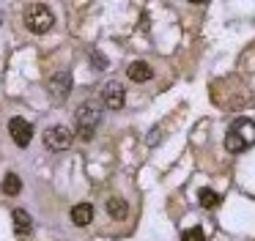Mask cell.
<instances>
[{"mask_svg":"<svg viewBox=\"0 0 255 241\" xmlns=\"http://www.w3.org/2000/svg\"><path fill=\"white\" fill-rule=\"evenodd\" d=\"M99 123H102V102L88 99V102L80 104L77 113H74V126H77V137H80V140H94Z\"/></svg>","mask_w":255,"mask_h":241,"instance_id":"obj_1","label":"cell"},{"mask_svg":"<svg viewBox=\"0 0 255 241\" xmlns=\"http://www.w3.org/2000/svg\"><path fill=\"white\" fill-rule=\"evenodd\" d=\"M255 145V123L250 118H236L225 131V148L231 153H244Z\"/></svg>","mask_w":255,"mask_h":241,"instance_id":"obj_2","label":"cell"},{"mask_svg":"<svg viewBox=\"0 0 255 241\" xmlns=\"http://www.w3.org/2000/svg\"><path fill=\"white\" fill-rule=\"evenodd\" d=\"M22 19H25V27H28L30 33H39V36L47 33V30H52V25H55V16H52L50 5H44V3L25 5Z\"/></svg>","mask_w":255,"mask_h":241,"instance_id":"obj_3","label":"cell"},{"mask_svg":"<svg viewBox=\"0 0 255 241\" xmlns=\"http://www.w3.org/2000/svg\"><path fill=\"white\" fill-rule=\"evenodd\" d=\"M41 140H44V148H47V151L61 153V151H69V148H72L74 134L66 129V126H50V129H44Z\"/></svg>","mask_w":255,"mask_h":241,"instance_id":"obj_4","label":"cell"},{"mask_svg":"<svg viewBox=\"0 0 255 241\" xmlns=\"http://www.w3.org/2000/svg\"><path fill=\"white\" fill-rule=\"evenodd\" d=\"M8 134L17 142V148H28L30 140H33V126H30V120H25L17 115V118L8 120Z\"/></svg>","mask_w":255,"mask_h":241,"instance_id":"obj_5","label":"cell"},{"mask_svg":"<svg viewBox=\"0 0 255 241\" xmlns=\"http://www.w3.org/2000/svg\"><path fill=\"white\" fill-rule=\"evenodd\" d=\"M47 91H50V96L55 99V102H66V96L72 93V74H69V71L52 74L50 82H47Z\"/></svg>","mask_w":255,"mask_h":241,"instance_id":"obj_6","label":"cell"},{"mask_svg":"<svg viewBox=\"0 0 255 241\" xmlns=\"http://www.w3.org/2000/svg\"><path fill=\"white\" fill-rule=\"evenodd\" d=\"M124 102H127V91H124V85L121 82H107L105 88H102V104H105L107 110H121L124 107Z\"/></svg>","mask_w":255,"mask_h":241,"instance_id":"obj_7","label":"cell"},{"mask_svg":"<svg viewBox=\"0 0 255 241\" xmlns=\"http://www.w3.org/2000/svg\"><path fill=\"white\" fill-rule=\"evenodd\" d=\"M69 217H72V222L77 225V228H88V225L94 222V206H91V203H77Z\"/></svg>","mask_w":255,"mask_h":241,"instance_id":"obj_8","label":"cell"},{"mask_svg":"<svg viewBox=\"0 0 255 241\" xmlns=\"http://www.w3.org/2000/svg\"><path fill=\"white\" fill-rule=\"evenodd\" d=\"M127 74H129V80H132V82H148L151 77H154V69H151L145 60H134V63H129Z\"/></svg>","mask_w":255,"mask_h":241,"instance_id":"obj_9","label":"cell"},{"mask_svg":"<svg viewBox=\"0 0 255 241\" xmlns=\"http://www.w3.org/2000/svg\"><path fill=\"white\" fill-rule=\"evenodd\" d=\"M11 219H14V230H17L19 236H28L30 230H33V219H30V214L25 211V208H14Z\"/></svg>","mask_w":255,"mask_h":241,"instance_id":"obj_10","label":"cell"},{"mask_svg":"<svg viewBox=\"0 0 255 241\" xmlns=\"http://www.w3.org/2000/svg\"><path fill=\"white\" fill-rule=\"evenodd\" d=\"M107 214H110L116 222H124L127 214H129V203L124 200V197H110V200H107Z\"/></svg>","mask_w":255,"mask_h":241,"instance_id":"obj_11","label":"cell"},{"mask_svg":"<svg viewBox=\"0 0 255 241\" xmlns=\"http://www.w3.org/2000/svg\"><path fill=\"white\" fill-rule=\"evenodd\" d=\"M3 195H8V197H17L19 192H22V178H19L17 173H6L3 175Z\"/></svg>","mask_w":255,"mask_h":241,"instance_id":"obj_12","label":"cell"},{"mask_svg":"<svg viewBox=\"0 0 255 241\" xmlns=\"http://www.w3.org/2000/svg\"><path fill=\"white\" fill-rule=\"evenodd\" d=\"M198 200H200V206H203V208H209V211H211V208H217V206L222 203V197L217 195L214 189H209V186H203V189L198 192Z\"/></svg>","mask_w":255,"mask_h":241,"instance_id":"obj_13","label":"cell"},{"mask_svg":"<svg viewBox=\"0 0 255 241\" xmlns=\"http://www.w3.org/2000/svg\"><path fill=\"white\" fill-rule=\"evenodd\" d=\"M181 241H206V233L203 228H189L181 233Z\"/></svg>","mask_w":255,"mask_h":241,"instance_id":"obj_14","label":"cell"},{"mask_svg":"<svg viewBox=\"0 0 255 241\" xmlns=\"http://www.w3.org/2000/svg\"><path fill=\"white\" fill-rule=\"evenodd\" d=\"M91 63H94L96 69H107V58L99 55V52H91Z\"/></svg>","mask_w":255,"mask_h":241,"instance_id":"obj_15","label":"cell"}]
</instances>
